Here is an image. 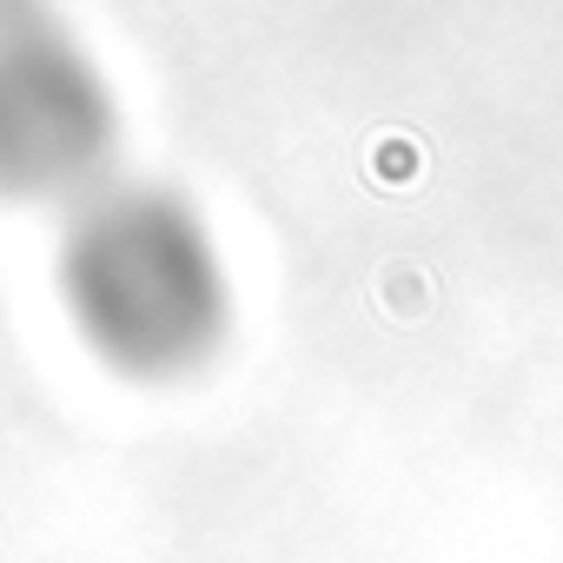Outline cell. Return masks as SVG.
<instances>
[{"label": "cell", "instance_id": "cell-1", "mask_svg": "<svg viewBox=\"0 0 563 563\" xmlns=\"http://www.w3.org/2000/svg\"><path fill=\"white\" fill-rule=\"evenodd\" d=\"M67 306L80 339L133 378H166L199 365L225 319V292L199 232L159 206L113 212L74 239Z\"/></svg>", "mask_w": 563, "mask_h": 563}, {"label": "cell", "instance_id": "cell-2", "mask_svg": "<svg viewBox=\"0 0 563 563\" xmlns=\"http://www.w3.org/2000/svg\"><path fill=\"white\" fill-rule=\"evenodd\" d=\"M93 159V93L67 54L14 47L0 54V166L14 173H67Z\"/></svg>", "mask_w": 563, "mask_h": 563}]
</instances>
